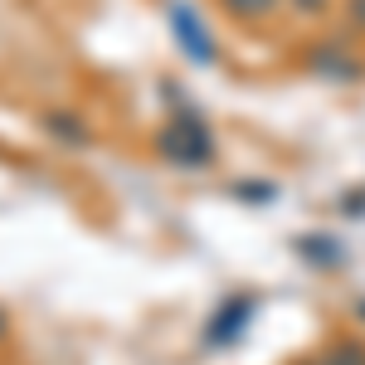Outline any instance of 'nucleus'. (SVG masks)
<instances>
[{"label": "nucleus", "instance_id": "obj_1", "mask_svg": "<svg viewBox=\"0 0 365 365\" xmlns=\"http://www.w3.org/2000/svg\"><path fill=\"white\" fill-rule=\"evenodd\" d=\"M0 331H5V317H0Z\"/></svg>", "mask_w": 365, "mask_h": 365}]
</instances>
